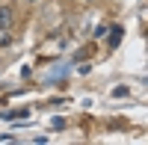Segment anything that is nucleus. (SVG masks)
Segmentation results:
<instances>
[{
    "label": "nucleus",
    "instance_id": "f03ea898",
    "mask_svg": "<svg viewBox=\"0 0 148 145\" xmlns=\"http://www.w3.org/2000/svg\"><path fill=\"white\" fill-rule=\"evenodd\" d=\"M125 95H127L125 86H116V89H113V98H125Z\"/></svg>",
    "mask_w": 148,
    "mask_h": 145
},
{
    "label": "nucleus",
    "instance_id": "f257e3e1",
    "mask_svg": "<svg viewBox=\"0 0 148 145\" xmlns=\"http://www.w3.org/2000/svg\"><path fill=\"white\" fill-rule=\"evenodd\" d=\"M12 21H15V12L9 6H0V27H12Z\"/></svg>",
    "mask_w": 148,
    "mask_h": 145
},
{
    "label": "nucleus",
    "instance_id": "7ed1b4c3",
    "mask_svg": "<svg viewBox=\"0 0 148 145\" xmlns=\"http://www.w3.org/2000/svg\"><path fill=\"white\" fill-rule=\"evenodd\" d=\"M27 3H36V0H27Z\"/></svg>",
    "mask_w": 148,
    "mask_h": 145
}]
</instances>
